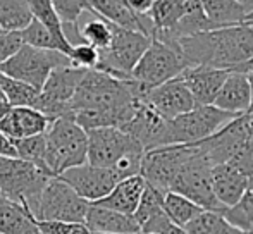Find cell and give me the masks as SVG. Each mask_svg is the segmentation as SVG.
<instances>
[{
    "instance_id": "obj_1",
    "label": "cell",
    "mask_w": 253,
    "mask_h": 234,
    "mask_svg": "<svg viewBox=\"0 0 253 234\" xmlns=\"http://www.w3.org/2000/svg\"><path fill=\"white\" fill-rule=\"evenodd\" d=\"M188 66L233 69L253 55V24L213 28L176 40Z\"/></svg>"
},
{
    "instance_id": "obj_2",
    "label": "cell",
    "mask_w": 253,
    "mask_h": 234,
    "mask_svg": "<svg viewBox=\"0 0 253 234\" xmlns=\"http://www.w3.org/2000/svg\"><path fill=\"white\" fill-rule=\"evenodd\" d=\"M86 162L98 167H110L121 177L140 174L143 147L119 127H97L86 131Z\"/></svg>"
},
{
    "instance_id": "obj_3",
    "label": "cell",
    "mask_w": 253,
    "mask_h": 234,
    "mask_svg": "<svg viewBox=\"0 0 253 234\" xmlns=\"http://www.w3.org/2000/svg\"><path fill=\"white\" fill-rule=\"evenodd\" d=\"M197 145L212 165L231 164L247 174H253V131L248 112L233 117L212 136Z\"/></svg>"
},
{
    "instance_id": "obj_4",
    "label": "cell",
    "mask_w": 253,
    "mask_h": 234,
    "mask_svg": "<svg viewBox=\"0 0 253 234\" xmlns=\"http://www.w3.org/2000/svg\"><path fill=\"white\" fill-rule=\"evenodd\" d=\"M45 160L53 176H59L66 169L86 164L88 134L73 116L53 119L45 131Z\"/></svg>"
},
{
    "instance_id": "obj_5",
    "label": "cell",
    "mask_w": 253,
    "mask_h": 234,
    "mask_svg": "<svg viewBox=\"0 0 253 234\" xmlns=\"http://www.w3.org/2000/svg\"><path fill=\"white\" fill-rule=\"evenodd\" d=\"M52 172L19 157H0V190L7 200L24 205L33 214Z\"/></svg>"
},
{
    "instance_id": "obj_6",
    "label": "cell",
    "mask_w": 253,
    "mask_h": 234,
    "mask_svg": "<svg viewBox=\"0 0 253 234\" xmlns=\"http://www.w3.org/2000/svg\"><path fill=\"white\" fill-rule=\"evenodd\" d=\"M69 64H73L69 55L62 52L45 50V48H37L23 43L12 57L0 64V73L17 81H23L37 90H42L52 69L69 66Z\"/></svg>"
},
{
    "instance_id": "obj_7",
    "label": "cell",
    "mask_w": 253,
    "mask_h": 234,
    "mask_svg": "<svg viewBox=\"0 0 253 234\" xmlns=\"http://www.w3.org/2000/svg\"><path fill=\"white\" fill-rule=\"evenodd\" d=\"M188 67L174 41L166 43L152 38L148 48L131 71V78L147 88H155L169 79L177 78Z\"/></svg>"
},
{
    "instance_id": "obj_8",
    "label": "cell",
    "mask_w": 253,
    "mask_h": 234,
    "mask_svg": "<svg viewBox=\"0 0 253 234\" xmlns=\"http://www.w3.org/2000/svg\"><path fill=\"white\" fill-rule=\"evenodd\" d=\"M150 41L152 37L141 31L114 26L112 41L107 48L98 50V62L95 69L109 73L119 79H127Z\"/></svg>"
},
{
    "instance_id": "obj_9",
    "label": "cell",
    "mask_w": 253,
    "mask_h": 234,
    "mask_svg": "<svg viewBox=\"0 0 253 234\" xmlns=\"http://www.w3.org/2000/svg\"><path fill=\"white\" fill-rule=\"evenodd\" d=\"M233 117L236 114L220 111L213 105H197L167 122V145H195L203 141Z\"/></svg>"
},
{
    "instance_id": "obj_10",
    "label": "cell",
    "mask_w": 253,
    "mask_h": 234,
    "mask_svg": "<svg viewBox=\"0 0 253 234\" xmlns=\"http://www.w3.org/2000/svg\"><path fill=\"white\" fill-rule=\"evenodd\" d=\"M195 154L184 162L179 169L177 176L174 177L169 191L183 195L190 198L197 205H200L203 210H222V205L217 201L212 188V164L207 160V157L200 152L198 145L195 143Z\"/></svg>"
},
{
    "instance_id": "obj_11",
    "label": "cell",
    "mask_w": 253,
    "mask_h": 234,
    "mask_svg": "<svg viewBox=\"0 0 253 234\" xmlns=\"http://www.w3.org/2000/svg\"><path fill=\"white\" fill-rule=\"evenodd\" d=\"M90 201L81 198L67 183L59 177H52L43 188L33 210L37 221H62L84 222Z\"/></svg>"
},
{
    "instance_id": "obj_12",
    "label": "cell",
    "mask_w": 253,
    "mask_h": 234,
    "mask_svg": "<svg viewBox=\"0 0 253 234\" xmlns=\"http://www.w3.org/2000/svg\"><path fill=\"white\" fill-rule=\"evenodd\" d=\"M84 67L80 66H60L52 69L47 81L38 93L35 109L42 114L57 119V117L73 116L71 112V100L78 90L81 78L84 74Z\"/></svg>"
},
{
    "instance_id": "obj_13",
    "label": "cell",
    "mask_w": 253,
    "mask_h": 234,
    "mask_svg": "<svg viewBox=\"0 0 253 234\" xmlns=\"http://www.w3.org/2000/svg\"><path fill=\"white\" fill-rule=\"evenodd\" d=\"M195 145H164L147 150L141 158L140 176L147 184L166 193L184 162L195 154Z\"/></svg>"
},
{
    "instance_id": "obj_14",
    "label": "cell",
    "mask_w": 253,
    "mask_h": 234,
    "mask_svg": "<svg viewBox=\"0 0 253 234\" xmlns=\"http://www.w3.org/2000/svg\"><path fill=\"white\" fill-rule=\"evenodd\" d=\"M55 177H59L60 181L69 184L81 198H84L90 203L103 198L123 179L114 169L98 167V165H91L88 162L76 165V167L66 169Z\"/></svg>"
},
{
    "instance_id": "obj_15",
    "label": "cell",
    "mask_w": 253,
    "mask_h": 234,
    "mask_svg": "<svg viewBox=\"0 0 253 234\" xmlns=\"http://www.w3.org/2000/svg\"><path fill=\"white\" fill-rule=\"evenodd\" d=\"M167 122L169 120L164 119L147 102H141L131 119L124 122L119 129L134 138L147 152L167 145Z\"/></svg>"
},
{
    "instance_id": "obj_16",
    "label": "cell",
    "mask_w": 253,
    "mask_h": 234,
    "mask_svg": "<svg viewBox=\"0 0 253 234\" xmlns=\"http://www.w3.org/2000/svg\"><path fill=\"white\" fill-rule=\"evenodd\" d=\"M145 102L167 120L186 114L188 111L197 107L193 95L179 76L152 88L145 97Z\"/></svg>"
},
{
    "instance_id": "obj_17",
    "label": "cell",
    "mask_w": 253,
    "mask_h": 234,
    "mask_svg": "<svg viewBox=\"0 0 253 234\" xmlns=\"http://www.w3.org/2000/svg\"><path fill=\"white\" fill-rule=\"evenodd\" d=\"M52 120V117L33 107H10L0 117V133L10 140L35 136L45 133Z\"/></svg>"
},
{
    "instance_id": "obj_18",
    "label": "cell",
    "mask_w": 253,
    "mask_h": 234,
    "mask_svg": "<svg viewBox=\"0 0 253 234\" xmlns=\"http://www.w3.org/2000/svg\"><path fill=\"white\" fill-rule=\"evenodd\" d=\"M229 69H217L209 66H188L179 78L184 81L197 105H212Z\"/></svg>"
},
{
    "instance_id": "obj_19",
    "label": "cell",
    "mask_w": 253,
    "mask_h": 234,
    "mask_svg": "<svg viewBox=\"0 0 253 234\" xmlns=\"http://www.w3.org/2000/svg\"><path fill=\"white\" fill-rule=\"evenodd\" d=\"M90 7L91 12L114 26L141 31L148 37H153V24L148 14L133 12L126 0H90Z\"/></svg>"
},
{
    "instance_id": "obj_20",
    "label": "cell",
    "mask_w": 253,
    "mask_h": 234,
    "mask_svg": "<svg viewBox=\"0 0 253 234\" xmlns=\"http://www.w3.org/2000/svg\"><path fill=\"white\" fill-rule=\"evenodd\" d=\"M252 102V88L248 76L243 73L229 71L224 79L220 90L217 91L212 105L220 111L231 112V114H245L250 111Z\"/></svg>"
},
{
    "instance_id": "obj_21",
    "label": "cell",
    "mask_w": 253,
    "mask_h": 234,
    "mask_svg": "<svg viewBox=\"0 0 253 234\" xmlns=\"http://www.w3.org/2000/svg\"><path fill=\"white\" fill-rule=\"evenodd\" d=\"M250 174L231 164L212 165V188L217 201L222 207H233L247 190Z\"/></svg>"
},
{
    "instance_id": "obj_22",
    "label": "cell",
    "mask_w": 253,
    "mask_h": 234,
    "mask_svg": "<svg viewBox=\"0 0 253 234\" xmlns=\"http://www.w3.org/2000/svg\"><path fill=\"white\" fill-rule=\"evenodd\" d=\"M84 226L90 233H109V234H138L141 233L140 224L133 215L110 210L102 205L90 203L84 217Z\"/></svg>"
},
{
    "instance_id": "obj_23",
    "label": "cell",
    "mask_w": 253,
    "mask_h": 234,
    "mask_svg": "<svg viewBox=\"0 0 253 234\" xmlns=\"http://www.w3.org/2000/svg\"><path fill=\"white\" fill-rule=\"evenodd\" d=\"M145 186H147V181L140 174L124 177L105 196L97 201H91V203H97L105 208H110V210H117V212H123V214L133 215L138 203H140V198L143 195Z\"/></svg>"
},
{
    "instance_id": "obj_24",
    "label": "cell",
    "mask_w": 253,
    "mask_h": 234,
    "mask_svg": "<svg viewBox=\"0 0 253 234\" xmlns=\"http://www.w3.org/2000/svg\"><path fill=\"white\" fill-rule=\"evenodd\" d=\"M0 234H40V231L30 208L7 200L0 205Z\"/></svg>"
},
{
    "instance_id": "obj_25",
    "label": "cell",
    "mask_w": 253,
    "mask_h": 234,
    "mask_svg": "<svg viewBox=\"0 0 253 234\" xmlns=\"http://www.w3.org/2000/svg\"><path fill=\"white\" fill-rule=\"evenodd\" d=\"M202 9L212 28H226L243 24L248 10L236 0H200Z\"/></svg>"
},
{
    "instance_id": "obj_26",
    "label": "cell",
    "mask_w": 253,
    "mask_h": 234,
    "mask_svg": "<svg viewBox=\"0 0 253 234\" xmlns=\"http://www.w3.org/2000/svg\"><path fill=\"white\" fill-rule=\"evenodd\" d=\"M203 210L200 205L191 201L190 198L176 193V191H166L164 193V212L174 222V224L188 226L198 214Z\"/></svg>"
},
{
    "instance_id": "obj_27",
    "label": "cell",
    "mask_w": 253,
    "mask_h": 234,
    "mask_svg": "<svg viewBox=\"0 0 253 234\" xmlns=\"http://www.w3.org/2000/svg\"><path fill=\"white\" fill-rule=\"evenodd\" d=\"M186 234H245V231L234 228L224 219L220 212L202 210L188 226H184Z\"/></svg>"
},
{
    "instance_id": "obj_28",
    "label": "cell",
    "mask_w": 253,
    "mask_h": 234,
    "mask_svg": "<svg viewBox=\"0 0 253 234\" xmlns=\"http://www.w3.org/2000/svg\"><path fill=\"white\" fill-rule=\"evenodd\" d=\"M220 214L234 228L245 233L253 231V174L248 179L247 190H245L243 196L240 198V201L233 207H224Z\"/></svg>"
},
{
    "instance_id": "obj_29",
    "label": "cell",
    "mask_w": 253,
    "mask_h": 234,
    "mask_svg": "<svg viewBox=\"0 0 253 234\" xmlns=\"http://www.w3.org/2000/svg\"><path fill=\"white\" fill-rule=\"evenodd\" d=\"M30 3V9L31 14L37 21H40L45 28L53 35V37L59 40V43L62 45L64 48V54L69 55L71 52V43L66 40L64 37V31H62V21H60L59 14L57 10L53 9L52 5V0H28Z\"/></svg>"
},
{
    "instance_id": "obj_30",
    "label": "cell",
    "mask_w": 253,
    "mask_h": 234,
    "mask_svg": "<svg viewBox=\"0 0 253 234\" xmlns=\"http://www.w3.org/2000/svg\"><path fill=\"white\" fill-rule=\"evenodd\" d=\"M33 19L28 0H0V28L3 31H21Z\"/></svg>"
},
{
    "instance_id": "obj_31",
    "label": "cell",
    "mask_w": 253,
    "mask_h": 234,
    "mask_svg": "<svg viewBox=\"0 0 253 234\" xmlns=\"http://www.w3.org/2000/svg\"><path fill=\"white\" fill-rule=\"evenodd\" d=\"M0 90L5 95L10 107H33L37 104V98L40 90L30 86V84L17 81L10 76L0 73Z\"/></svg>"
},
{
    "instance_id": "obj_32",
    "label": "cell",
    "mask_w": 253,
    "mask_h": 234,
    "mask_svg": "<svg viewBox=\"0 0 253 234\" xmlns=\"http://www.w3.org/2000/svg\"><path fill=\"white\" fill-rule=\"evenodd\" d=\"M78 30H80V37L83 43L91 45L97 50H103L109 47L114 37V24L102 19L97 14H93V17L88 19L84 24L78 23Z\"/></svg>"
},
{
    "instance_id": "obj_33",
    "label": "cell",
    "mask_w": 253,
    "mask_h": 234,
    "mask_svg": "<svg viewBox=\"0 0 253 234\" xmlns=\"http://www.w3.org/2000/svg\"><path fill=\"white\" fill-rule=\"evenodd\" d=\"M12 145H14V148H16V155L19 158L28 160V162H31V164L48 171L47 160H45V155H47L45 133L35 134V136H28V138H19V140H12Z\"/></svg>"
},
{
    "instance_id": "obj_34",
    "label": "cell",
    "mask_w": 253,
    "mask_h": 234,
    "mask_svg": "<svg viewBox=\"0 0 253 234\" xmlns=\"http://www.w3.org/2000/svg\"><path fill=\"white\" fill-rule=\"evenodd\" d=\"M21 38H23V43L31 45V47L45 48V50H59L64 54V48L59 43V40L35 17L24 30H21Z\"/></svg>"
},
{
    "instance_id": "obj_35",
    "label": "cell",
    "mask_w": 253,
    "mask_h": 234,
    "mask_svg": "<svg viewBox=\"0 0 253 234\" xmlns=\"http://www.w3.org/2000/svg\"><path fill=\"white\" fill-rule=\"evenodd\" d=\"M164 212V193L159 191L157 188L147 184L143 190V195L140 198V203H138L136 210H134L133 217L134 221L140 224V229L148 219H152L153 215Z\"/></svg>"
},
{
    "instance_id": "obj_36",
    "label": "cell",
    "mask_w": 253,
    "mask_h": 234,
    "mask_svg": "<svg viewBox=\"0 0 253 234\" xmlns=\"http://www.w3.org/2000/svg\"><path fill=\"white\" fill-rule=\"evenodd\" d=\"M53 9L57 10L62 23H78L84 12H91L90 0H52Z\"/></svg>"
},
{
    "instance_id": "obj_37",
    "label": "cell",
    "mask_w": 253,
    "mask_h": 234,
    "mask_svg": "<svg viewBox=\"0 0 253 234\" xmlns=\"http://www.w3.org/2000/svg\"><path fill=\"white\" fill-rule=\"evenodd\" d=\"M40 234H90L84 222H62V221H37Z\"/></svg>"
},
{
    "instance_id": "obj_38",
    "label": "cell",
    "mask_w": 253,
    "mask_h": 234,
    "mask_svg": "<svg viewBox=\"0 0 253 234\" xmlns=\"http://www.w3.org/2000/svg\"><path fill=\"white\" fill-rule=\"evenodd\" d=\"M69 59L74 66L84 67V69H93L98 62V50L88 43L73 45L69 52Z\"/></svg>"
},
{
    "instance_id": "obj_39",
    "label": "cell",
    "mask_w": 253,
    "mask_h": 234,
    "mask_svg": "<svg viewBox=\"0 0 253 234\" xmlns=\"http://www.w3.org/2000/svg\"><path fill=\"white\" fill-rule=\"evenodd\" d=\"M23 45L21 31H2L0 33V64L10 59Z\"/></svg>"
},
{
    "instance_id": "obj_40",
    "label": "cell",
    "mask_w": 253,
    "mask_h": 234,
    "mask_svg": "<svg viewBox=\"0 0 253 234\" xmlns=\"http://www.w3.org/2000/svg\"><path fill=\"white\" fill-rule=\"evenodd\" d=\"M0 157H17L12 140L0 133Z\"/></svg>"
},
{
    "instance_id": "obj_41",
    "label": "cell",
    "mask_w": 253,
    "mask_h": 234,
    "mask_svg": "<svg viewBox=\"0 0 253 234\" xmlns=\"http://www.w3.org/2000/svg\"><path fill=\"white\" fill-rule=\"evenodd\" d=\"M126 3L131 7V10L136 14H147L150 10L153 0H126Z\"/></svg>"
},
{
    "instance_id": "obj_42",
    "label": "cell",
    "mask_w": 253,
    "mask_h": 234,
    "mask_svg": "<svg viewBox=\"0 0 253 234\" xmlns=\"http://www.w3.org/2000/svg\"><path fill=\"white\" fill-rule=\"evenodd\" d=\"M229 71H236V73H243V74H250L253 73V55L248 60H245V62H241L240 66L233 67V69Z\"/></svg>"
},
{
    "instance_id": "obj_43",
    "label": "cell",
    "mask_w": 253,
    "mask_h": 234,
    "mask_svg": "<svg viewBox=\"0 0 253 234\" xmlns=\"http://www.w3.org/2000/svg\"><path fill=\"white\" fill-rule=\"evenodd\" d=\"M9 109H10L9 102H7L5 95L2 93V90H0V117H2L3 114H5V112L9 111Z\"/></svg>"
},
{
    "instance_id": "obj_44",
    "label": "cell",
    "mask_w": 253,
    "mask_h": 234,
    "mask_svg": "<svg viewBox=\"0 0 253 234\" xmlns=\"http://www.w3.org/2000/svg\"><path fill=\"white\" fill-rule=\"evenodd\" d=\"M236 2L241 3V5H243L245 9L248 10V14H250L252 10H253V0H236Z\"/></svg>"
},
{
    "instance_id": "obj_45",
    "label": "cell",
    "mask_w": 253,
    "mask_h": 234,
    "mask_svg": "<svg viewBox=\"0 0 253 234\" xmlns=\"http://www.w3.org/2000/svg\"><path fill=\"white\" fill-rule=\"evenodd\" d=\"M248 76V81H250V88H252V102H250V111L248 112H253V73L247 74Z\"/></svg>"
},
{
    "instance_id": "obj_46",
    "label": "cell",
    "mask_w": 253,
    "mask_h": 234,
    "mask_svg": "<svg viewBox=\"0 0 253 234\" xmlns=\"http://www.w3.org/2000/svg\"><path fill=\"white\" fill-rule=\"evenodd\" d=\"M5 201H7V196L2 193V190H0V205H2V203H5Z\"/></svg>"
},
{
    "instance_id": "obj_47",
    "label": "cell",
    "mask_w": 253,
    "mask_h": 234,
    "mask_svg": "<svg viewBox=\"0 0 253 234\" xmlns=\"http://www.w3.org/2000/svg\"><path fill=\"white\" fill-rule=\"evenodd\" d=\"M248 117H250V126H252V131H253V112H248Z\"/></svg>"
},
{
    "instance_id": "obj_48",
    "label": "cell",
    "mask_w": 253,
    "mask_h": 234,
    "mask_svg": "<svg viewBox=\"0 0 253 234\" xmlns=\"http://www.w3.org/2000/svg\"><path fill=\"white\" fill-rule=\"evenodd\" d=\"M248 21H253V10H252L250 14H248V16H247V21H245V23H248Z\"/></svg>"
},
{
    "instance_id": "obj_49",
    "label": "cell",
    "mask_w": 253,
    "mask_h": 234,
    "mask_svg": "<svg viewBox=\"0 0 253 234\" xmlns=\"http://www.w3.org/2000/svg\"><path fill=\"white\" fill-rule=\"evenodd\" d=\"M90 234H109V233H90ZM140 234V233H138Z\"/></svg>"
},
{
    "instance_id": "obj_50",
    "label": "cell",
    "mask_w": 253,
    "mask_h": 234,
    "mask_svg": "<svg viewBox=\"0 0 253 234\" xmlns=\"http://www.w3.org/2000/svg\"><path fill=\"white\" fill-rule=\"evenodd\" d=\"M140 234H153V233H140Z\"/></svg>"
},
{
    "instance_id": "obj_51",
    "label": "cell",
    "mask_w": 253,
    "mask_h": 234,
    "mask_svg": "<svg viewBox=\"0 0 253 234\" xmlns=\"http://www.w3.org/2000/svg\"><path fill=\"white\" fill-rule=\"evenodd\" d=\"M2 31H3V30H2V28H0V33H2Z\"/></svg>"
}]
</instances>
